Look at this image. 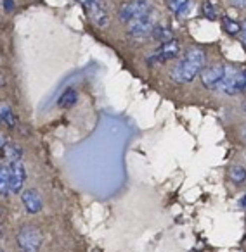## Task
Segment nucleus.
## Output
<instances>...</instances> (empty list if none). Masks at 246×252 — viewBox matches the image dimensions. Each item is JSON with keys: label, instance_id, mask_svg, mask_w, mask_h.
<instances>
[{"label": "nucleus", "instance_id": "9", "mask_svg": "<svg viewBox=\"0 0 246 252\" xmlns=\"http://www.w3.org/2000/svg\"><path fill=\"white\" fill-rule=\"evenodd\" d=\"M21 202H23V206H25L26 213H30V214L40 213L43 207L42 195H40L35 189H28V190H25V192H21Z\"/></svg>", "mask_w": 246, "mask_h": 252}, {"label": "nucleus", "instance_id": "12", "mask_svg": "<svg viewBox=\"0 0 246 252\" xmlns=\"http://www.w3.org/2000/svg\"><path fill=\"white\" fill-rule=\"evenodd\" d=\"M2 147V152H4V158L11 162H16V161H21L23 158V151L19 145L12 144V142H4V144H0Z\"/></svg>", "mask_w": 246, "mask_h": 252}, {"label": "nucleus", "instance_id": "15", "mask_svg": "<svg viewBox=\"0 0 246 252\" xmlns=\"http://www.w3.org/2000/svg\"><path fill=\"white\" fill-rule=\"evenodd\" d=\"M229 176H231V182L236 183V185H243L246 182V168L245 166H232L231 171H229Z\"/></svg>", "mask_w": 246, "mask_h": 252}, {"label": "nucleus", "instance_id": "5", "mask_svg": "<svg viewBox=\"0 0 246 252\" xmlns=\"http://www.w3.org/2000/svg\"><path fill=\"white\" fill-rule=\"evenodd\" d=\"M155 14L149 12V14H144V16H139V18L132 19L130 23H127V32H128V36L132 40H144V38H149L151 35V30L155 26Z\"/></svg>", "mask_w": 246, "mask_h": 252}, {"label": "nucleus", "instance_id": "11", "mask_svg": "<svg viewBox=\"0 0 246 252\" xmlns=\"http://www.w3.org/2000/svg\"><path fill=\"white\" fill-rule=\"evenodd\" d=\"M0 123L7 128H16V125H18V116L14 114V111L7 102H0Z\"/></svg>", "mask_w": 246, "mask_h": 252}, {"label": "nucleus", "instance_id": "20", "mask_svg": "<svg viewBox=\"0 0 246 252\" xmlns=\"http://www.w3.org/2000/svg\"><path fill=\"white\" fill-rule=\"evenodd\" d=\"M239 33H241V43L246 47V21L241 25V32H239Z\"/></svg>", "mask_w": 246, "mask_h": 252}, {"label": "nucleus", "instance_id": "3", "mask_svg": "<svg viewBox=\"0 0 246 252\" xmlns=\"http://www.w3.org/2000/svg\"><path fill=\"white\" fill-rule=\"evenodd\" d=\"M153 12V2L151 0H128L125 4L120 5L118 9V18L123 23H130L132 19L139 18Z\"/></svg>", "mask_w": 246, "mask_h": 252}, {"label": "nucleus", "instance_id": "2", "mask_svg": "<svg viewBox=\"0 0 246 252\" xmlns=\"http://www.w3.org/2000/svg\"><path fill=\"white\" fill-rule=\"evenodd\" d=\"M16 242H18L19 249L25 252L39 251L43 244V235L35 224H25L19 228L18 235H16Z\"/></svg>", "mask_w": 246, "mask_h": 252}, {"label": "nucleus", "instance_id": "24", "mask_svg": "<svg viewBox=\"0 0 246 252\" xmlns=\"http://www.w3.org/2000/svg\"><path fill=\"white\" fill-rule=\"evenodd\" d=\"M241 138H243V142H246V126L241 130Z\"/></svg>", "mask_w": 246, "mask_h": 252}, {"label": "nucleus", "instance_id": "23", "mask_svg": "<svg viewBox=\"0 0 246 252\" xmlns=\"http://www.w3.org/2000/svg\"><path fill=\"white\" fill-rule=\"evenodd\" d=\"M5 85V76H4V73L0 71V87H4Z\"/></svg>", "mask_w": 246, "mask_h": 252}, {"label": "nucleus", "instance_id": "27", "mask_svg": "<svg viewBox=\"0 0 246 252\" xmlns=\"http://www.w3.org/2000/svg\"><path fill=\"white\" fill-rule=\"evenodd\" d=\"M0 252H4V251H0Z\"/></svg>", "mask_w": 246, "mask_h": 252}, {"label": "nucleus", "instance_id": "13", "mask_svg": "<svg viewBox=\"0 0 246 252\" xmlns=\"http://www.w3.org/2000/svg\"><path fill=\"white\" fill-rule=\"evenodd\" d=\"M170 11L177 16V18H184V16L189 12L191 5H193V0H166Z\"/></svg>", "mask_w": 246, "mask_h": 252}, {"label": "nucleus", "instance_id": "21", "mask_svg": "<svg viewBox=\"0 0 246 252\" xmlns=\"http://www.w3.org/2000/svg\"><path fill=\"white\" fill-rule=\"evenodd\" d=\"M4 7L7 12H11L12 7H14V2H12V0H4Z\"/></svg>", "mask_w": 246, "mask_h": 252}, {"label": "nucleus", "instance_id": "25", "mask_svg": "<svg viewBox=\"0 0 246 252\" xmlns=\"http://www.w3.org/2000/svg\"><path fill=\"white\" fill-rule=\"evenodd\" d=\"M241 206H243V207H246V195H243V199H241Z\"/></svg>", "mask_w": 246, "mask_h": 252}, {"label": "nucleus", "instance_id": "22", "mask_svg": "<svg viewBox=\"0 0 246 252\" xmlns=\"http://www.w3.org/2000/svg\"><path fill=\"white\" fill-rule=\"evenodd\" d=\"M243 92L246 94V69H243Z\"/></svg>", "mask_w": 246, "mask_h": 252}, {"label": "nucleus", "instance_id": "14", "mask_svg": "<svg viewBox=\"0 0 246 252\" xmlns=\"http://www.w3.org/2000/svg\"><path fill=\"white\" fill-rule=\"evenodd\" d=\"M77 100H78V92L70 87L61 94L59 98H57V105H59L61 109H70L77 104Z\"/></svg>", "mask_w": 246, "mask_h": 252}, {"label": "nucleus", "instance_id": "18", "mask_svg": "<svg viewBox=\"0 0 246 252\" xmlns=\"http://www.w3.org/2000/svg\"><path fill=\"white\" fill-rule=\"evenodd\" d=\"M222 28L225 30V33L227 35H238L239 32H241V25H239L236 19H231V18H227V16H224L222 18Z\"/></svg>", "mask_w": 246, "mask_h": 252}, {"label": "nucleus", "instance_id": "16", "mask_svg": "<svg viewBox=\"0 0 246 252\" xmlns=\"http://www.w3.org/2000/svg\"><path fill=\"white\" fill-rule=\"evenodd\" d=\"M9 192V166L0 164V195H7Z\"/></svg>", "mask_w": 246, "mask_h": 252}, {"label": "nucleus", "instance_id": "10", "mask_svg": "<svg viewBox=\"0 0 246 252\" xmlns=\"http://www.w3.org/2000/svg\"><path fill=\"white\" fill-rule=\"evenodd\" d=\"M149 36L162 45V43H166V42H170V40H173V30L166 25H155Z\"/></svg>", "mask_w": 246, "mask_h": 252}, {"label": "nucleus", "instance_id": "8", "mask_svg": "<svg viewBox=\"0 0 246 252\" xmlns=\"http://www.w3.org/2000/svg\"><path fill=\"white\" fill-rule=\"evenodd\" d=\"M26 182V169L21 161L11 162L9 166V192L19 193Z\"/></svg>", "mask_w": 246, "mask_h": 252}, {"label": "nucleus", "instance_id": "4", "mask_svg": "<svg viewBox=\"0 0 246 252\" xmlns=\"http://www.w3.org/2000/svg\"><path fill=\"white\" fill-rule=\"evenodd\" d=\"M179 56H180V43L173 38L166 43H162V45L146 59V63H148V66H162V64L168 63V61L177 59Z\"/></svg>", "mask_w": 246, "mask_h": 252}, {"label": "nucleus", "instance_id": "17", "mask_svg": "<svg viewBox=\"0 0 246 252\" xmlns=\"http://www.w3.org/2000/svg\"><path fill=\"white\" fill-rule=\"evenodd\" d=\"M201 12H203L205 18L210 19V21H215V19L218 18V9L211 0H205L203 5H201Z\"/></svg>", "mask_w": 246, "mask_h": 252}, {"label": "nucleus", "instance_id": "7", "mask_svg": "<svg viewBox=\"0 0 246 252\" xmlns=\"http://www.w3.org/2000/svg\"><path fill=\"white\" fill-rule=\"evenodd\" d=\"M224 64H211V66L203 67V71L200 73L203 87L208 88V90H218L222 85V80H224Z\"/></svg>", "mask_w": 246, "mask_h": 252}, {"label": "nucleus", "instance_id": "1", "mask_svg": "<svg viewBox=\"0 0 246 252\" xmlns=\"http://www.w3.org/2000/svg\"><path fill=\"white\" fill-rule=\"evenodd\" d=\"M205 61H206V54L201 47H189L184 52L182 59L170 71V78L175 83H191L203 71Z\"/></svg>", "mask_w": 246, "mask_h": 252}, {"label": "nucleus", "instance_id": "6", "mask_svg": "<svg viewBox=\"0 0 246 252\" xmlns=\"http://www.w3.org/2000/svg\"><path fill=\"white\" fill-rule=\"evenodd\" d=\"M220 90L225 95H238L243 92V69L236 66H225L224 80H222Z\"/></svg>", "mask_w": 246, "mask_h": 252}, {"label": "nucleus", "instance_id": "19", "mask_svg": "<svg viewBox=\"0 0 246 252\" xmlns=\"http://www.w3.org/2000/svg\"><path fill=\"white\" fill-rule=\"evenodd\" d=\"M229 2L238 9H246V0H229Z\"/></svg>", "mask_w": 246, "mask_h": 252}, {"label": "nucleus", "instance_id": "26", "mask_svg": "<svg viewBox=\"0 0 246 252\" xmlns=\"http://www.w3.org/2000/svg\"><path fill=\"white\" fill-rule=\"evenodd\" d=\"M33 252H39V251H33Z\"/></svg>", "mask_w": 246, "mask_h": 252}]
</instances>
